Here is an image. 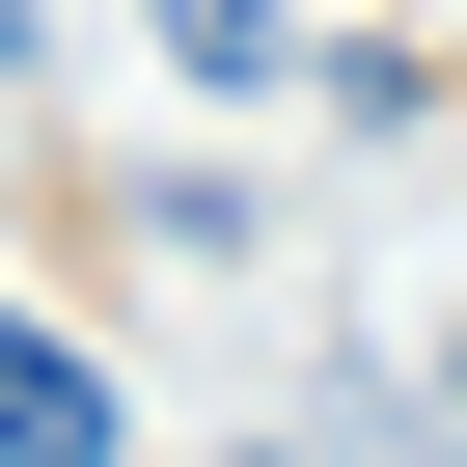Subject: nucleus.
I'll return each instance as SVG.
<instances>
[{
    "instance_id": "nucleus-2",
    "label": "nucleus",
    "mask_w": 467,
    "mask_h": 467,
    "mask_svg": "<svg viewBox=\"0 0 467 467\" xmlns=\"http://www.w3.org/2000/svg\"><path fill=\"white\" fill-rule=\"evenodd\" d=\"M165 56L192 83H275V0H165Z\"/></svg>"
},
{
    "instance_id": "nucleus-1",
    "label": "nucleus",
    "mask_w": 467,
    "mask_h": 467,
    "mask_svg": "<svg viewBox=\"0 0 467 467\" xmlns=\"http://www.w3.org/2000/svg\"><path fill=\"white\" fill-rule=\"evenodd\" d=\"M0 467H110V358H56L28 303H0Z\"/></svg>"
}]
</instances>
